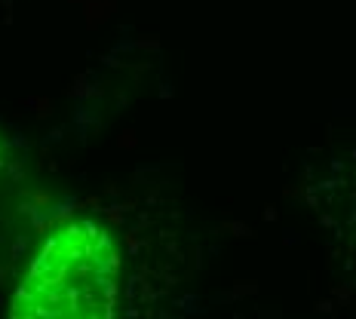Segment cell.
<instances>
[{
    "label": "cell",
    "instance_id": "obj_1",
    "mask_svg": "<svg viewBox=\"0 0 356 319\" xmlns=\"http://www.w3.org/2000/svg\"><path fill=\"white\" fill-rule=\"evenodd\" d=\"M120 252L105 224L74 218L40 243L6 319H117Z\"/></svg>",
    "mask_w": 356,
    "mask_h": 319
}]
</instances>
